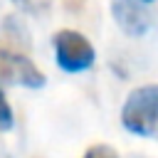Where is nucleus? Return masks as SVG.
Listing matches in <instances>:
<instances>
[{
  "label": "nucleus",
  "mask_w": 158,
  "mask_h": 158,
  "mask_svg": "<svg viewBox=\"0 0 158 158\" xmlns=\"http://www.w3.org/2000/svg\"><path fill=\"white\" fill-rule=\"evenodd\" d=\"M121 123L128 133L158 141V84L138 86L126 96Z\"/></svg>",
  "instance_id": "f257e3e1"
},
{
  "label": "nucleus",
  "mask_w": 158,
  "mask_h": 158,
  "mask_svg": "<svg viewBox=\"0 0 158 158\" xmlns=\"http://www.w3.org/2000/svg\"><path fill=\"white\" fill-rule=\"evenodd\" d=\"M54 59H57L59 69H64L69 74H79V72H86L94 64L96 52L81 32L59 30L54 35Z\"/></svg>",
  "instance_id": "f03ea898"
},
{
  "label": "nucleus",
  "mask_w": 158,
  "mask_h": 158,
  "mask_svg": "<svg viewBox=\"0 0 158 158\" xmlns=\"http://www.w3.org/2000/svg\"><path fill=\"white\" fill-rule=\"evenodd\" d=\"M0 79L17 86H27V89H42L47 81L32 59L12 49H0Z\"/></svg>",
  "instance_id": "7ed1b4c3"
},
{
  "label": "nucleus",
  "mask_w": 158,
  "mask_h": 158,
  "mask_svg": "<svg viewBox=\"0 0 158 158\" xmlns=\"http://www.w3.org/2000/svg\"><path fill=\"white\" fill-rule=\"evenodd\" d=\"M111 15L116 25L131 37H143L151 27V17L141 0H111Z\"/></svg>",
  "instance_id": "20e7f679"
},
{
  "label": "nucleus",
  "mask_w": 158,
  "mask_h": 158,
  "mask_svg": "<svg viewBox=\"0 0 158 158\" xmlns=\"http://www.w3.org/2000/svg\"><path fill=\"white\" fill-rule=\"evenodd\" d=\"M17 7H22L25 12H30V15H42V12H47L49 10V5H52V0H12Z\"/></svg>",
  "instance_id": "39448f33"
},
{
  "label": "nucleus",
  "mask_w": 158,
  "mask_h": 158,
  "mask_svg": "<svg viewBox=\"0 0 158 158\" xmlns=\"http://www.w3.org/2000/svg\"><path fill=\"white\" fill-rule=\"evenodd\" d=\"M12 128V109L5 99V91L0 89V131H7Z\"/></svg>",
  "instance_id": "423d86ee"
},
{
  "label": "nucleus",
  "mask_w": 158,
  "mask_h": 158,
  "mask_svg": "<svg viewBox=\"0 0 158 158\" xmlns=\"http://www.w3.org/2000/svg\"><path fill=\"white\" fill-rule=\"evenodd\" d=\"M81 158H118V153L111 148V146H104V143H96V146H91Z\"/></svg>",
  "instance_id": "0eeeda50"
},
{
  "label": "nucleus",
  "mask_w": 158,
  "mask_h": 158,
  "mask_svg": "<svg viewBox=\"0 0 158 158\" xmlns=\"http://www.w3.org/2000/svg\"><path fill=\"white\" fill-rule=\"evenodd\" d=\"M141 2H151V0H141Z\"/></svg>",
  "instance_id": "6e6552de"
}]
</instances>
